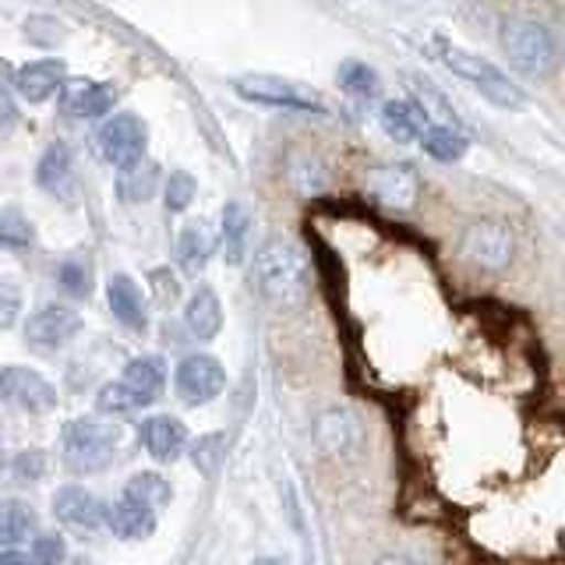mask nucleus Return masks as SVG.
Returning <instances> with one entry per match:
<instances>
[{
  "mask_svg": "<svg viewBox=\"0 0 565 565\" xmlns=\"http://www.w3.org/2000/svg\"><path fill=\"white\" fill-rule=\"evenodd\" d=\"M367 191L375 194V199H379L385 209H414L417 191H420L417 170H414V167H406V163L379 167L375 173L367 177Z\"/></svg>",
  "mask_w": 565,
  "mask_h": 565,
  "instance_id": "4468645a",
  "label": "nucleus"
},
{
  "mask_svg": "<svg viewBox=\"0 0 565 565\" xmlns=\"http://www.w3.org/2000/svg\"><path fill=\"white\" fill-rule=\"evenodd\" d=\"M499 43H502V53L509 57V64L526 78L552 75L558 64L555 32L544 22H534V18H505Z\"/></svg>",
  "mask_w": 565,
  "mask_h": 565,
  "instance_id": "7ed1b4c3",
  "label": "nucleus"
},
{
  "mask_svg": "<svg viewBox=\"0 0 565 565\" xmlns=\"http://www.w3.org/2000/svg\"><path fill=\"white\" fill-rule=\"evenodd\" d=\"M156 184H159V170L156 163H149V159H138L135 167L120 170L117 177V191L124 202H146L156 194Z\"/></svg>",
  "mask_w": 565,
  "mask_h": 565,
  "instance_id": "cd10ccee",
  "label": "nucleus"
},
{
  "mask_svg": "<svg viewBox=\"0 0 565 565\" xmlns=\"http://www.w3.org/2000/svg\"><path fill=\"white\" fill-rule=\"evenodd\" d=\"M340 85L347 88L350 96H358V99H371V96H379V75H375V67H367L364 61H347L340 67Z\"/></svg>",
  "mask_w": 565,
  "mask_h": 565,
  "instance_id": "c756f323",
  "label": "nucleus"
},
{
  "mask_svg": "<svg viewBox=\"0 0 565 565\" xmlns=\"http://www.w3.org/2000/svg\"><path fill=\"white\" fill-rule=\"evenodd\" d=\"M18 318H22V290L14 279L0 276V332H8Z\"/></svg>",
  "mask_w": 565,
  "mask_h": 565,
  "instance_id": "c9c22d12",
  "label": "nucleus"
},
{
  "mask_svg": "<svg viewBox=\"0 0 565 565\" xmlns=\"http://www.w3.org/2000/svg\"><path fill=\"white\" fill-rule=\"evenodd\" d=\"M252 287L276 308H297L311 290V265L294 241H269L255 252Z\"/></svg>",
  "mask_w": 565,
  "mask_h": 565,
  "instance_id": "f257e3e1",
  "label": "nucleus"
},
{
  "mask_svg": "<svg viewBox=\"0 0 565 565\" xmlns=\"http://www.w3.org/2000/svg\"><path fill=\"white\" fill-rule=\"evenodd\" d=\"M67 82V67L64 61L57 57H46V61H32V64H22L14 71V93L22 96L25 103L40 106L46 99H53L61 93V85Z\"/></svg>",
  "mask_w": 565,
  "mask_h": 565,
  "instance_id": "ddd939ff",
  "label": "nucleus"
},
{
  "mask_svg": "<svg viewBox=\"0 0 565 565\" xmlns=\"http://www.w3.org/2000/svg\"><path fill=\"white\" fill-rule=\"evenodd\" d=\"M0 565H32L22 552H0Z\"/></svg>",
  "mask_w": 565,
  "mask_h": 565,
  "instance_id": "58836bf2",
  "label": "nucleus"
},
{
  "mask_svg": "<svg viewBox=\"0 0 565 565\" xmlns=\"http://www.w3.org/2000/svg\"><path fill=\"white\" fill-rule=\"evenodd\" d=\"M459 252H463V258L470 265H477V269L502 273L505 265L512 262V255H516V237H512L509 223H502V220H481V223H473L463 234Z\"/></svg>",
  "mask_w": 565,
  "mask_h": 565,
  "instance_id": "0eeeda50",
  "label": "nucleus"
},
{
  "mask_svg": "<svg viewBox=\"0 0 565 565\" xmlns=\"http://www.w3.org/2000/svg\"><path fill=\"white\" fill-rule=\"evenodd\" d=\"M120 382L128 385L135 396L152 403L159 393H163V385H167V364L159 361V358H135V361H128V367H124Z\"/></svg>",
  "mask_w": 565,
  "mask_h": 565,
  "instance_id": "5701e85b",
  "label": "nucleus"
},
{
  "mask_svg": "<svg viewBox=\"0 0 565 565\" xmlns=\"http://www.w3.org/2000/svg\"><path fill=\"white\" fill-rule=\"evenodd\" d=\"M106 526L114 530L120 541H146L156 530V512L146 505H135L128 499H120L117 505L106 509Z\"/></svg>",
  "mask_w": 565,
  "mask_h": 565,
  "instance_id": "412c9836",
  "label": "nucleus"
},
{
  "mask_svg": "<svg viewBox=\"0 0 565 565\" xmlns=\"http://www.w3.org/2000/svg\"><path fill=\"white\" fill-rule=\"evenodd\" d=\"M379 120H382V131L393 141H399V146H411V141H417L420 131L428 128V120L420 117V110L411 99H388V103H382Z\"/></svg>",
  "mask_w": 565,
  "mask_h": 565,
  "instance_id": "aec40b11",
  "label": "nucleus"
},
{
  "mask_svg": "<svg viewBox=\"0 0 565 565\" xmlns=\"http://www.w3.org/2000/svg\"><path fill=\"white\" fill-rule=\"evenodd\" d=\"M78 332H82L78 311H71L64 305H46L35 315H29L25 343L35 347V350H57V347H67Z\"/></svg>",
  "mask_w": 565,
  "mask_h": 565,
  "instance_id": "9b49d317",
  "label": "nucleus"
},
{
  "mask_svg": "<svg viewBox=\"0 0 565 565\" xmlns=\"http://www.w3.org/2000/svg\"><path fill=\"white\" fill-rule=\"evenodd\" d=\"M411 93H414V106L420 110V117L431 124V128H459V117L449 106V99L438 93L431 82H420L414 78L411 82Z\"/></svg>",
  "mask_w": 565,
  "mask_h": 565,
  "instance_id": "393cba45",
  "label": "nucleus"
},
{
  "mask_svg": "<svg viewBox=\"0 0 565 565\" xmlns=\"http://www.w3.org/2000/svg\"><path fill=\"white\" fill-rule=\"evenodd\" d=\"M417 141L431 159H438V163H456V159H463V152L470 149V138L463 135V128H431L428 124Z\"/></svg>",
  "mask_w": 565,
  "mask_h": 565,
  "instance_id": "a878e982",
  "label": "nucleus"
},
{
  "mask_svg": "<svg viewBox=\"0 0 565 565\" xmlns=\"http://www.w3.org/2000/svg\"><path fill=\"white\" fill-rule=\"evenodd\" d=\"M315 441L318 449L332 459H347V456H358L364 446V431H361V420L353 417L347 406H332V411L318 414L315 420Z\"/></svg>",
  "mask_w": 565,
  "mask_h": 565,
  "instance_id": "9d476101",
  "label": "nucleus"
},
{
  "mask_svg": "<svg viewBox=\"0 0 565 565\" xmlns=\"http://www.w3.org/2000/svg\"><path fill=\"white\" fill-rule=\"evenodd\" d=\"M57 282H61L67 294H75V297H88V294H93V273H88V265L78 262V258H71V262L61 265V269H57Z\"/></svg>",
  "mask_w": 565,
  "mask_h": 565,
  "instance_id": "f704fd0d",
  "label": "nucleus"
},
{
  "mask_svg": "<svg viewBox=\"0 0 565 565\" xmlns=\"http://www.w3.org/2000/svg\"><path fill=\"white\" fill-rule=\"evenodd\" d=\"M234 93L247 103L276 106V110H297V114H326V99L315 88L300 85L282 75H244L234 82Z\"/></svg>",
  "mask_w": 565,
  "mask_h": 565,
  "instance_id": "39448f33",
  "label": "nucleus"
},
{
  "mask_svg": "<svg viewBox=\"0 0 565 565\" xmlns=\"http://www.w3.org/2000/svg\"><path fill=\"white\" fill-rule=\"evenodd\" d=\"M435 53H438L441 67H449L456 78H463L470 88H477L488 103L502 106V110H520V106L526 103L523 88L512 82L494 61L481 57V53L463 50L456 43H435Z\"/></svg>",
  "mask_w": 565,
  "mask_h": 565,
  "instance_id": "f03ea898",
  "label": "nucleus"
},
{
  "mask_svg": "<svg viewBox=\"0 0 565 565\" xmlns=\"http://www.w3.org/2000/svg\"><path fill=\"white\" fill-rule=\"evenodd\" d=\"M124 499L135 502V505H146V509H163L170 502V484L163 481L159 473L146 470V473H135L128 484H124Z\"/></svg>",
  "mask_w": 565,
  "mask_h": 565,
  "instance_id": "c85d7f7f",
  "label": "nucleus"
},
{
  "mask_svg": "<svg viewBox=\"0 0 565 565\" xmlns=\"http://www.w3.org/2000/svg\"><path fill=\"white\" fill-rule=\"evenodd\" d=\"M64 558H67V547L57 534H40L32 541V555H29L32 565H61Z\"/></svg>",
  "mask_w": 565,
  "mask_h": 565,
  "instance_id": "e433bc0d",
  "label": "nucleus"
},
{
  "mask_svg": "<svg viewBox=\"0 0 565 565\" xmlns=\"http://www.w3.org/2000/svg\"><path fill=\"white\" fill-rule=\"evenodd\" d=\"M223 449H226V435H220V431L199 438V441H194V449H191L194 467H199L205 477H209V473H216L220 459H223Z\"/></svg>",
  "mask_w": 565,
  "mask_h": 565,
  "instance_id": "72a5a7b5",
  "label": "nucleus"
},
{
  "mask_svg": "<svg viewBox=\"0 0 565 565\" xmlns=\"http://www.w3.org/2000/svg\"><path fill=\"white\" fill-rule=\"evenodd\" d=\"M35 530V512L32 505L18 502V499H4L0 502V544L4 547H14L29 541V534Z\"/></svg>",
  "mask_w": 565,
  "mask_h": 565,
  "instance_id": "bb28decb",
  "label": "nucleus"
},
{
  "mask_svg": "<svg viewBox=\"0 0 565 565\" xmlns=\"http://www.w3.org/2000/svg\"><path fill=\"white\" fill-rule=\"evenodd\" d=\"M167 209L170 212H184L191 202H194V194H199V184H194V177L188 170H173L167 177Z\"/></svg>",
  "mask_w": 565,
  "mask_h": 565,
  "instance_id": "473e14b6",
  "label": "nucleus"
},
{
  "mask_svg": "<svg viewBox=\"0 0 565 565\" xmlns=\"http://www.w3.org/2000/svg\"><path fill=\"white\" fill-rule=\"evenodd\" d=\"M226 385V371L216 358H209V353H191L173 371V388L177 396L191 406H202L209 399H216Z\"/></svg>",
  "mask_w": 565,
  "mask_h": 565,
  "instance_id": "1a4fd4ad",
  "label": "nucleus"
},
{
  "mask_svg": "<svg viewBox=\"0 0 565 565\" xmlns=\"http://www.w3.org/2000/svg\"><path fill=\"white\" fill-rule=\"evenodd\" d=\"M32 223L25 220V212L22 209H4L0 212V244L11 247V252H22V247L32 244Z\"/></svg>",
  "mask_w": 565,
  "mask_h": 565,
  "instance_id": "2f4dec72",
  "label": "nucleus"
},
{
  "mask_svg": "<svg viewBox=\"0 0 565 565\" xmlns=\"http://www.w3.org/2000/svg\"><path fill=\"white\" fill-rule=\"evenodd\" d=\"M252 565H282V562L279 558H255Z\"/></svg>",
  "mask_w": 565,
  "mask_h": 565,
  "instance_id": "a19ab883",
  "label": "nucleus"
},
{
  "mask_svg": "<svg viewBox=\"0 0 565 565\" xmlns=\"http://www.w3.org/2000/svg\"><path fill=\"white\" fill-rule=\"evenodd\" d=\"M106 305H110L114 318L120 326H128L131 332H146L149 329V315H146V297H141L138 282L131 276H110L106 282Z\"/></svg>",
  "mask_w": 565,
  "mask_h": 565,
  "instance_id": "f3484780",
  "label": "nucleus"
},
{
  "mask_svg": "<svg viewBox=\"0 0 565 565\" xmlns=\"http://www.w3.org/2000/svg\"><path fill=\"white\" fill-rule=\"evenodd\" d=\"M96 146L103 152V159L117 170L135 167L138 159H146V146H149V128L146 120L135 114H114L103 120V128L96 135Z\"/></svg>",
  "mask_w": 565,
  "mask_h": 565,
  "instance_id": "423d86ee",
  "label": "nucleus"
},
{
  "mask_svg": "<svg viewBox=\"0 0 565 565\" xmlns=\"http://www.w3.org/2000/svg\"><path fill=\"white\" fill-rule=\"evenodd\" d=\"M138 438H141V446L149 449L152 459H159V463H170V459H177V456L184 452L188 428L177 417H170V414H156L149 420H141Z\"/></svg>",
  "mask_w": 565,
  "mask_h": 565,
  "instance_id": "dca6fc26",
  "label": "nucleus"
},
{
  "mask_svg": "<svg viewBox=\"0 0 565 565\" xmlns=\"http://www.w3.org/2000/svg\"><path fill=\"white\" fill-rule=\"evenodd\" d=\"M53 516H57L64 526L82 530L85 534V530H96L106 523V509L93 491L71 484V488H61L57 494H53Z\"/></svg>",
  "mask_w": 565,
  "mask_h": 565,
  "instance_id": "2eb2a0df",
  "label": "nucleus"
},
{
  "mask_svg": "<svg viewBox=\"0 0 565 565\" xmlns=\"http://www.w3.org/2000/svg\"><path fill=\"white\" fill-rule=\"evenodd\" d=\"M71 173H75L71 149L64 146V141H53V146L40 156V163H35V184H40L43 191L61 194L71 184Z\"/></svg>",
  "mask_w": 565,
  "mask_h": 565,
  "instance_id": "b1692460",
  "label": "nucleus"
},
{
  "mask_svg": "<svg viewBox=\"0 0 565 565\" xmlns=\"http://www.w3.org/2000/svg\"><path fill=\"white\" fill-rule=\"evenodd\" d=\"M212 252H216V234L209 230V223H188L181 237H177V262H181L188 276H199L209 265Z\"/></svg>",
  "mask_w": 565,
  "mask_h": 565,
  "instance_id": "6ab92c4d",
  "label": "nucleus"
},
{
  "mask_svg": "<svg viewBox=\"0 0 565 565\" xmlns=\"http://www.w3.org/2000/svg\"><path fill=\"white\" fill-rule=\"evenodd\" d=\"M184 326L199 340H216L223 329V305L212 287H199L184 305Z\"/></svg>",
  "mask_w": 565,
  "mask_h": 565,
  "instance_id": "a211bd4d",
  "label": "nucleus"
},
{
  "mask_svg": "<svg viewBox=\"0 0 565 565\" xmlns=\"http://www.w3.org/2000/svg\"><path fill=\"white\" fill-rule=\"evenodd\" d=\"M43 470H46V456L40 452V449H32V452H18V459H14V473L22 477H29V481H35V477H43Z\"/></svg>",
  "mask_w": 565,
  "mask_h": 565,
  "instance_id": "4c0bfd02",
  "label": "nucleus"
},
{
  "mask_svg": "<svg viewBox=\"0 0 565 565\" xmlns=\"http://www.w3.org/2000/svg\"><path fill=\"white\" fill-rule=\"evenodd\" d=\"M61 103H64V114L78 117V120H96L106 117L117 106L120 99V88L114 82H64L61 85Z\"/></svg>",
  "mask_w": 565,
  "mask_h": 565,
  "instance_id": "f8f14e48",
  "label": "nucleus"
},
{
  "mask_svg": "<svg viewBox=\"0 0 565 565\" xmlns=\"http://www.w3.org/2000/svg\"><path fill=\"white\" fill-rule=\"evenodd\" d=\"M247 234H252V212L241 202H230L223 209V230H220V244H223V258L230 265H241L247 255Z\"/></svg>",
  "mask_w": 565,
  "mask_h": 565,
  "instance_id": "4be33fe9",
  "label": "nucleus"
},
{
  "mask_svg": "<svg viewBox=\"0 0 565 565\" xmlns=\"http://www.w3.org/2000/svg\"><path fill=\"white\" fill-rule=\"evenodd\" d=\"M96 406H99V414H135L149 403L141 396H135L124 382H106L96 396Z\"/></svg>",
  "mask_w": 565,
  "mask_h": 565,
  "instance_id": "7c9ffc66",
  "label": "nucleus"
},
{
  "mask_svg": "<svg viewBox=\"0 0 565 565\" xmlns=\"http://www.w3.org/2000/svg\"><path fill=\"white\" fill-rule=\"evenodd\" d=\"M0 403H11L25 414H50L57 406V388L40 371L11 364L0 371Z\"/></svg>",
  "mask_w": 565,
  "mask_h": 565,
  "instance_id": "6e6552de",
  "label": "nucleus"
},
{
  "mask_svg": "<svg viewBox=\"0 0 565 565\" xmlns=\"http://www.w3.org/2000/svg\"><path fill=\"white\" fill-rule=\"evenodd\" d=\"M120 446V431L114 424L96 420V417H78V420H67L64 431H61V456L71 470H103L110 463V456Z\"/></svg>",
  "mask_w": 565,
  "mask_h": 565,
  "instance_id": "20e7f679",
  "label": "nucleus"
},
{
  "mask_svg": "<svg viewBox=\"0 0 565 565\" xmlns=\"http://www.w3.org/2000/svg\"><path fill=\"white\" fill-rule=\"evenodd\" d=\"M375 565H417V562H411V558H403V555H382Z\"/></svg>",
  "mask_w": 565,
  "mask_h": 565,
  "instance_id": "ea45409f",
  "label": "nucleus"
}]
</instances>
